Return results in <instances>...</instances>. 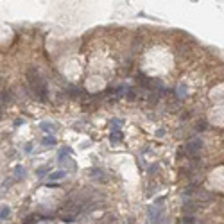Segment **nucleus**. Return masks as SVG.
Masks as SVG:
<instances>
[{"mask_svg": "<svg viewBox=\"0 0 224 224\" xmlns=\"http://www.w3.org/2000/svg\"><path fill=\"white\" fill-rule=\"evenodd\" d=\"M118 134H120L118 131H113V133H111V140H113V142H118V138H120Z\"/></svg>", "mask_w": 224, "mask_h": 224, "instance_id": "7", "label": "nucleus"}, {"mask_svg": "<svg viewBox=\"0 0 224 224\" xmlns=\"http://www.w3.org/2000/svg\"><path fill=\"white\" fill-rule=\"evenodd\" d=\"M41 143H43V145H54V143H56V138H54V136H47V138L41 140Z\"/></svg>", "mask_w": 224, "mask_h": 224, "instance_id": "5", "label": "nucleus"}, {"mask_svg": "<svg viewBox=\"0 0 224 224\" xmlns=\"http://www.w3.org/2000/svg\"><path fill=\"white\" fill-rule=\"evenodd\" d=\"M65 178V170H58V172H50L49 176V179H54V181H58V179H61Z\"/></svg>", "mask_w": 224, "mask_h": 224, "instance_id": "3", "label": "nucleus"}, {"mask_svg": "<svg viewBox=\"0 0 224 224\" xmlns=\"http://www.w3.org/2000/svg\"><path fill=\"white\" fill-rule=\"evenodd\" d=\"M36 219H38V215H31V217L27 219V222H25V224H34V222H36Z\"/></svg>", "mask_w": 224, "mask_h": 224, "instance_id": "8", "label": "nucleus"}, {"mask_svg": "<svg viewBox=\"0 0 224 224\" xmlns=\"http://www.w3.org/2000/svg\"><path fill=\"white\" fill-rule=\"evenodd\" d=\"M27 81H29V84H31L32 92H36V95L40 97L41 101H45V99H47V86H45L43 79L40 77L38 70L31 68V70L27 72Z\"/></svg>", "mask_w": 224, "mask_h": 224, "instance_id": "1", "label": "nucleus"}, {"mask_svg": "<svg viewBox=\"0 0 224 224\" xmlns=\"http://www.w3.org/2000/svg\"><path fill=\"white\" fill-rule=\"evenodd\" d=\"M7 215H9V206H4L2 212H0V219H6Z\"/></svg>", "mask_w": 224, "mask_h": 224, "instance_id": "6", "label": "nucleus"}, {"mask_svg": "<svg viewBox=\"0 0 224 224\" xmlns=\"http://www.w3.org/2000/svg\"><path fill=\"white\" fill-rule=\"evenodd\" d=\"M14 178H16V179L25 178V169H23V167H16V169H14Z\"/></svg>", "mask_w": 224, "mask_h": 224, "instance_id": "4", "label": "nucleus"}, {"mask_svg": "<svg viewBox=\"0 0 224 224\" xmlns=\"http://www.w3.org/2000/svg\"><path fill=\"white\" fill-rule=\"evenodd\" d=\"M40 129H43V131H47L49 134H52V133L58 129V126H56V124H50V122H41Z\"/></svg>", "mask_w": 224, "mask_h": 224, "instance_id": "2", "label": "nucleus"}, {"mask_svg": "<svg viewBox=\"0 0 224 224\" xmlns=\"http://www.w3.org/2000/svg\"><path fill=\"white\" fill-rule=\"evenodd\" d=\"M47 170H49V167H41L40 170H38V176H43V174L47 172Z\"/></svg>", "mask_w": 224, "mask_h": 224, "instance_id": "9", "label": "nucleus"}]
</instances>
